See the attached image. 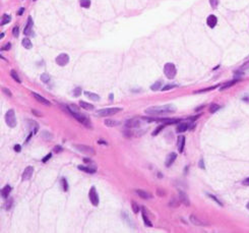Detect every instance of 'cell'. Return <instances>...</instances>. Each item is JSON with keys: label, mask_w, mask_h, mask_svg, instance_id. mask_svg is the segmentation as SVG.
I'll return each mask as SVG.
<instances>
[{"label": "cell", "mask_w": 249, "mask_h": 233, "mask_svg": "<svg viewBox=\"0 0 249 233\" xmlns=\"http://www.w3.org/2000/svg\"><path fill=\"white\" fill-rule=\"evenodd\" d=\"M12 34H13V36H14L15 38L18 37V35H20V29H18V27H14V28H13Z\"/></svg>", "instance_id": "cell-39"}, {"label": "cell", "mask_w": 249, "mask_h": 233, "mask_svg": "<svg viewBox=\"0 0 249 233\" xmlns=\"http://www.w3.org/2000/svg\"><path fill=\"white\" fill-rule=\"evenodd\" d=\"M99 142V144H104V145H108L107 142H104V140H99V142Z\"/></svg>", "instance_id": "cell-57"}, {"label": "cell", "mask_w": 249, "mask_h": 233, "mask_svg": "<svg viewBox=\"0 0 249 233\" xmlns=\"http://www.w3.org/2000/svg\"><path fill=\"white\" fill-rule=\"evenodd\" d=\"M243 185H246V186H249V177H247L246 179H244L243 180Z\"/></svg>", "instance_id": "cell-53"}, {"label": "cell", "mask_w": 249, "mask_h": 233, "mask_svg": "<svg viewBox=\"0 0 249 233\" xmlns=\"http://www.w3.org/2000/svg\"><path fill=\"white\" fill-rule=\"evenodd\" d=\"M82 92V91L80 88H75L74 90H73V96H74V97H78V96H80Z\"/></svg>", "instance_id": "cell-37"}, {"label": "cell", "mask_w": 249, "mask_h": 233, "mask_svg": "<svg viewBox=\"0 0 249 233\" xmlns=\"http://www.w3.org/2000/svg\"><path fill=\"white\" fill-rule=\"evenodd\" d=\"M220 108H221V106L218 105V104H215V103L210 104V113H215V112H217V111L219 110Z\"/></svg>", "instance_id": "cell-28"}, {"label": "cell", "mask_w": 249, "mask_h": 233, "mask_svg": "<svg viewBox=\"0 0 249 233\" xmlns=\"http://www.w3.org/2000/svg\"><path fill=\"white\" fill-rule=\"evenodd\" d=\"M2 92L4 94H6L7 96H8V97H11V96H12V94H11V92L9 91V90H7L6 88H2Z\"/></svg>", "instance_id": "cell-48"}, {"label": "cell", "mask_w": 249, "mask_h": 233, "mask_svg": "<svg viewBox=\"0 0 249 233\" xmlns=\"http://www.w3.org/2000/svg\"><path fill=\"white\" fill-rule=\"evenodd\" d=\"M161 86H162V82H156L155 84L150 87V89H152V91H158V90L161 89Z\"/></svg>", "instance_id": "cell-34"}, {"label": "cell", "mask_w": 249, "mask_h": 233, "mask_svg": "<svg viewBox=\"0 0 249 233\" xmlns=\"http://www.w3.org/2000/svg\"><path fill=\"white\" fill-rule=\"evenodd\" d=\"M74 148L78 150L80 153L86 154V155H94L95 154V150L90 147H88V146L84 145H75Z\"/></svg>", "instance_id": "cell-8"}, {"label": "cell", "mask_w": 249, "mask_h": 233, "mask_svg": "<svg viewBox=\"0 0 249 233\" xmlns=\"http://www.w3.org/2000/svg\"><path fill=\"white\" fill-rule=\"evenodd\" d=\"M43 138H45L46 140H50L52 138L51 134H49L48 131H44L43 132Z\"/></svg>", "instance_id": "cell-40"}, {"label": "cell", "mask_w": 249, "mask_h": 233, "mask_svg": "<svg viewBox=\"0 0 249 233\" xmlns=\"http://www.w3.org/2000/svg\"><path fill=\"white\" fill-rule=\"evenodd\" d=\"M157 193L159 194V196H166V192L164 191V190H161V189H157Z\"/></svg>", "instance_id": "cell-51"}, {"label": "cell", "mask_w": 249, "mask_h": 233, "mask_svg": "<svg viewBox=\"0 0 249 233\" xmlns=\"http://www.w3.org/2000/svg\"><path fill=\"white\" fill-rule=\"evenodd\" d=\"M131 208H132L133 212H134V213H135V214H137L138 212H139V210H140L139 206H138L137 204H136V203H135V202H134V201H132V202H131Z\"/></svg>", "instance_id": "cell-31"}, {"label": "cell", "mask_w": 249, "mask_h": 233, "mask_svg": "<svg viewBox=\"0 0 249 233\" xmlns=\"http://www.w3.org/2000/svg\"><path fill=\"white\" fill-rule=\"evenodd\" d=\"M163 128H164V124L160 125L159 127H157L155 130H154V131H152V136H157V134H159V132L161 131V130L163 129Z\"/></svg>", "instance_id": "cell-36"}, {"label": "cell", "mask_w": 249, "mask_h": 233, "mask_svg": "<svg viewBox=\"0 0 249 233\" xmlns=\"http://www.w3.org/2000/svg\"><path fill=\"white\" fill-rule=\"evenodd\" d=\"M66 111H68L69 114L72 115L76 120L80 121V122L82 123V124H84V126H86V127H88V128L93 127V125H92V123H90L88 117L86 116L84 114H82V113H80L78 111H76V112H75V111H70V110H66Z\"/></svg>", "instance_id": "cell-2"}, {"label": "cell", "mask_w": 249, "mask_h": 233, "mask_svg": "<svg viewBox=\"0 0 249 233\" xmlns=\"http://www.w3.org/2000/svg\"><path fill=\"white\" fill-rule=\"evenodd\" d=\"M33 173H34V167L28 166L24 169V173H22V180H29V179H31Z\"/></svg>", "instance_id": "cell-10"}, {"label": "cell", "mask_w": 249, "mask_h": 233, "mask_svg": "<svg viewBox=\"0 0 249 233\" xmlns=\"http://www.w3.org/2000/svg\"><path fill=\"white\" fill-rule=\"evenodd\" d=\"M189 128V124L187 122H181L180 124L177 126V129L176 131L177 132H184L186 131L187 129Z\"/></svg>", "instance_id": "cell-20"}, {"label": "cell", "mask_w": 249, "mask_h": 233, "mask_svg": "<svg viewBox=\"0 0 249 233\" xmlns=\"http://www.w3.org/2000/svg\"><path fill=\"white\" fill-rule=\"evenodd\" d=\"M243 101H247V102H249V97H244V98H243Z\"/></svg>", "instance_id": "cell-58"}, {"label": "cell", "mask_w": 249, "mask_h": 233, "mask_svg": "<svg viewBox=\"0 0 249 233\" xmlns=\"http://www.w3.org/2000/svg\"><path fill=\"white\" fill-rule=\"evenodd\" d=\"M217 22H218L217 17L213 14L210 15V16L207 17V20H206V24H207V26L210 27V28H215Z\"/></svg>", "instance_id": "cell-17"}, {"label": "cell", "mask_w": 249, "mask_h": 233, "mask_svg": "<svg viewBox=\"0 0 249 233\" xmlns=\"http://www.w3.org/2000/svg\"><path fill=\"white\" fill-rule=\"evenodd\" d=\"M88 198H90V203L93 204L94 206H98L99 205V196H98V192L96 190V187L93 186L92 188L90 189V192H88Z\"/></svg>", "instance_id": "cell-6"}, {"label": "cell", "mask_w": 249, "mask_h": 233, "mask_svg": "<svg viewBox=\"0 0 249 233\" xmlns=\"http://www.w3.org/2000/svg\"><path fill=\"white\" fill-rule=\"evenodd\" d=\"M247 68H249V61H247V62H245L244 64H243L242 66L240 67L241 70H245V69H247Z\"/></svg>", "instance_id": "cell-49"}, {"label": "cell", "mask_w": 249, "mask_h": 233, "mask_svg": "<svg viewBox=\"0 0 249 233\" xmlns=\"http://www.w3.org/2000/svg\"><path fill=\"white\" fill-rule=\"evenodd\" d=\"M122 111V108L120 107H113V108H105V109H101L97 112L98 116H102V117H106V116H111V115L116 114L118 112H121Z\"/></svg>", "instance_id": "cell-4"}, {"label": "cell", "mask_w": 249, "mask_h": 233, "mask_svg": "<svg viewBox=\"0 0 249 233\" xmlns=\"http://www.w3.org/2000/svg\"><path fill=\"white\" fill-rule=\"evenodd\" d=\"M207 196H210V199H213V200H214V201H216V203H218V204H219V205L223 206V204H222V203H221V202H220V201H219V200H218V199H217V198H216V196H212V194H210V193H208V194H207Z\"/></svg>", "instance_id": "cell-46"}, {"label": "cell", "mask_w": 249, "mask_h": 233, "mask_svg": "<svg viewBox=\"0 0 249 233\" xmlns=\"http://www.w3.org/2000/svg\"><path fill=\"white\" fill-rule=\"evenodd\" d=\"M246 208H247V209L249 210V203H248V204H247V205H246Z\"/></svg>", "instance_id": "cell-61"}, {"label": "cell", "mask_w": 249, "mask_h": 233, "mask_svg": "<svg viewBox=\"0 0 249 233\" xmlns=\"http://www.w3.org/2000/svg\"><path fill=\"white\" fill-rule=\"evenodd\" d=\"M177 158V154L176 153H170L169 155L167 156V158H166V161H165V165L166 167H170L171 166L173 163H174V161L176 160Z\"/></svg>", "instance_id": "cell-11"}, {"label": "cell", "mask_w": 249, "mask_h": 233, "mask_svg": "<svg viewBox=\"0 0 249 233\" xmlns=\"http://www.w3.org/2000/svg\"><path fill=\"white\" fill-rule=\"evenodd\" d=\"M135 192L137 193V196H139V198H142V199L144 200H150L152 199V196L150 193V192L146 191V190H142V189H136Z\"/></svg>", "instance_id": "cell-12"}, {"label": "cell", "mask_w": 249, "mask_h": 233, "mask_svg": "<svg viewBox=\"0 0 249 233\" xmlns=\"http://www.w3.org/2000/svg\"><path fill=\"white\" fill-rule=\"evenodd\" d=\"M32 95L34 96L35 99H37V101L40 102V103L44 104V105H46V106H50V105H51V103H50V102L48 101L47 99H45V98H44V97H42V96H40L39 94H37V93H32Z\"/></svg>", "instance_id": "cell-16"}, {"label": "cell", "mask_w": 249, "mask_h": 233, "mask_svg": "<svg viewBox=\"0 0 249 233\" xmlns=\"http://www.w3.org/2000/svg\"><path fill=\"white\" fill-rule=\"evenodd\" d=\"M84 163H88V164H92V163H93V162H90V159H84Z\"/></svg>", "instance_id": "cell-55"}, {"label": "cell", "mask_w": 249, "mask_h": 233, "mask_svg": "<svg viewBox=\"0 0 249 233\" xmlns=\"http://www.w3.org/2000/svg\"><path fill=\"white\" fill-rule=\"evenodd\" d=\"M190 221L193 223L194 225H196V226H203V225H205V223L202 222L201 220H199L197 217L193 216V215H191L190 216Z\"/></svg>", "instance_id": "cell-22"}, {"label": "cell", "mask_w": 249, "mask_h": 233, "mask_svg": "<svg viewBox=\"0 0 249 233\" xmlns=\"http://www.w3.org/2000/svg\"><path fill=\"white\" fill-rule=\"evenodd\" d=\"M41 80L43 82H48L50 80V76L48 74H43L41 76Z\"/></svg>", "instance_id": "cell-35"}, {"label": "cell", "mask_w": 249, "mask_h": 233, "mask_svg": "<svg viewBox=\"0 0 249 233\" xmlns=\"http://www.w3.org/2000/svg\"><path fill=\"white\" fill-rule=\"evenodd\" d=\"M210 3L213 8H217L218 4H219V0H210Z\"/></svg>", "instance_id": "cell-41"}, {"label": "cell", "mask_w": 249, "mask_h": 233, "mask_svg": "<svg viewBox=\"0 0 249 233\" xmlns=\"http://www.w3.org/2000/svg\"><path fill=\"white\" fill-rule=\"evenodd\" d=\"M84 94L86 96V97L88 98V99L93 100V101H96V102H97V101H99V100H100V96L97 95V94L90 93V92H88V91L84 92Z\"/></svg>", "instance_id": "cell-21"}, {"label": "cell", "mask_w": 249, "mask_h": 233, "mask_svg": "<svg viewBox=\"0 0 249 233\" xmlns=\"http://www.w3.org/2000/svg\"><path fill=\"white\" fill-rule=\"evenodd\" d=\"M237 82H238V80H231V82H228L227 84H223V86H222V88L220 89V90H221V91H224V90H226V89L230 88V87H232L233 84H235Z\"/></svg>", "instance_id": "cell-26"}, {"label": "cell", "mask_w": 249, "mask_h": 233, "mask_svg": "<svg viewBox=\"0 0 249 233\" xmlns=\"http://www.w3.org/2000/svg\"><path fill=\"white\" fill-rule=\"evenodd\" d=\"M12 203H13V200H12V199L8 200V201L6 202V204H5V209H6V210H10L11 206H12Z\"/></svg>", "instance_id": "cell-42"}, {"label": "cell", "mask_w": 249, "mask_h": 233, "mask_svg": "<svg viewBox=\"0 0 249 233\" xmlns=\"http://www.w3.org/2000/svg\"><path fill=\"white\" fill-rule=\"evenodd\" d=\"M22 46H24V47L26 48V49H31V48L33 47L32 42L30 41V39H27V38H26V39L22 40Z\"/></svg>", "instance_id": "cell-27"}, {"label": "cell", "mask_w": 249, "mask_h": 233, "mask_svg": "<svg viewBox=\"0 0 249 233\" xmlns=\"http://www.w3.org/2000/svg\"><path fill=\"white\" fill-rule=\"evenodd\" d=\"M61 182H62V184H63V190H64V191H67V190H68V183H67L66 179L62 178L61 179Z\"/></svg>", "instance_id": "cell-38"}, {"label": "cell", "mask_w": 249, "mask_h": 233, "mask_svg": "<svg viewBox=\"0 0 249 233\" xmlns=\"http://www.w3.org/2000/svg\"><path fill=\"white\" fill-rule=\"evenodd\" d=\"M179 200L182 204H184L185 206H190V201H189V198L187 196V194L184 191H179Z\"/></svg>", "instance_id": "cell-14"}, {"label": "cell", "mask_w": 249, "mask_h": 233, "mask_svg": "<svg viewBox=\"0 0 249 233\" xmlns=\"http://www.w3.org/2000/svg\"><path fill=\"white\" fill-rule=\"evenodd\" d=\"M10 22V16L8 14H4L2 16V20H1V26H4V25L8 24Z\"/></svg>", "instance_id": "cell-30"}, {"label": "cell", "mask_w": 249, "mask_h": 233, "mask_svg": "<svg viewBox=\"0 0 249 233\" xmlns=\"http://www.w3.org/2000/svg\"><path fill=\"white\" fill-rule=\"evenodd\" d=\"M55 61L59 66H65V65L69 62L68 54H66V53H61V54H59L58 56L56 57Z\"/></svg>", "instance_id": "cell-7"}, {"label": "cell", "mask_w": 249, "mask_h": 233, "mask_svg": "<svg viewBox=\"0 0 249 233\" xmlns=\"http://www.w3.org/2000/svg\"><path fill=\"white\" fill-rule=\"evenodd\" d=\"M179 204H180V200L178 201L177 199H172L169 203V206L171 208H177L179 206Z\"/></svg>", "instance_id": "cell-29"}, {"label": "cell", "mask_w": 249, "mask_h": 233, "mask_svg": "<svg viewBox=\"0 0 249 233\" xmlns=\"http://www.w3.org/2000/svg\"><path fill=\"white\" fill-rule=\"evenodd\" d=\"M0 37H1V39H2V38H3V37H4V34H3V33H2V34L0 35Z\"/></svg>", "instance_id": "cell-60"}, {"label": "cell", "mask_w": 249, "mask_h": 233, "mask_svg": "<svg viewBox=\"0 0 249 233\" xmlns=\"http://www.w3.org/2000/svg\"><path fill=\"white\" fill-rule=\"evenodd\" d=\"M198 166H199L201 169H204V168H205V167H204V164H203V160H202V159L199 161V164H198Z\"/></svg>", "instance_id": "cell-54"}, {"label": "cell", "mask_w": 249, "mask_h": 233, "mask_svg": "<svg viewBox=\"0 0 249 233\" xmlns=\"http://www.w3.org/2000/svg\"><path fill=\"white\" fill-rule=\"evenodd\" d=\"M164 74L167 76L169 80H173V78L176 76L177 74V69L173 63H166L165 66H164Z\"/></svg>", "instance_id": "cell-3"}, {"label": "cell", "mask_w": 249, "mask_h": 233, "mask_svg": "<svg viewBox=\"0 0 249 233\" xmlns=\"http://www.w3.org/2000/svg\"><path fill=\"white\" fill-rule=\"evenodd\" d=\"M63 151V148L61 146H55L54 147V153H61Z\"/></svg>", "instance_id": "cell-43"}, {"label": "cell", "mask_w": 249, "mask_h": 233, "mask_svg": "<svg viewBox=\"0 0 249 233\" xmlns=\"http://www.w3.org/2000/svg\"><path fill=\"white\" fill-rule=\"evenodd\" d=\"M176 111V107L173 106L172 104L164 106H154V107H148L146 109V112L152 116H162V115L169 114Z\"/></svg>", "instance_id": "cell-1"}, {"label": "cell", "mask_w": 249, "mask_h": 233, "mask_svg": "<svg viewBox=\"0 0 249 233\" xmlns=\"http://www.w3.org/2000/svg\"><path fill=\"white\" fill-rule=\"evenodd\" d=\"M80 6L88 8L90 6V0H80Z\"/></svg>", "instance_id": "cell-33"}, {"label": "cell", "mask_w": 249, "mask_h": 233, "mask_svg": "<svg viewBox=\"0 0 249 233\" xmlns=\"http://www.w3.org/2000/svg\"><path fill=\"white\" fill-rule=\"evenodd\" d=\"M13 149H14V151H15V152H17V153H20V152L22 151V147H20V145H15Z\"/></svg>", "instance_id": "cell-50"}, {"label": "cell", "mask_w": 249, "mask_h": 233, "mask_svg": "<svg viewBox=\"0 0 249 233\" xmlns=\"http://www.w3.org/2000/svg\"><path fill=\"white\" fill-rule=\"evenodd\" d=\"M33 1H37V0H33Z\"/></svg>", "instance_id": "cell-62"}, {"label": "cell", "mask_w": 249, "mask_h": 233, "mask_svg": "<svg viewBox=\"0 0 249 233\" xmlns=\"http://www.w3.org/2000/svg\"><path fill=\"white\" fill-rule=\"evenodd\" d=\"M5 122L9 127H15L16 125V120H15V114L14 110H8L5 114Z\"/></svg>", "instance_id": "cell-5"}, {"label": "cell", "mask_w": 249, "mask_h": 233, "mask_svg": "<svg viewBox=\"0 0 249 233\" xmlns=\"http://www.w3.org/2000/svg\"><path fill=\"white\" fill-rule=\"evenodd\" d=\"M11 191V186L10 185H5L4 187L1 189V196L3 199H7Z\"/></svg>", "instance_id": "cell-19"}, {"label": "cell", "mask_w": 249, "mask_h": 233, "mask_svg": "<svg viewBox=\"0 0 249 233\" xmlns=\"http://www.w3.org/2000/svg\"><path fill=\"white\" fill-rule=\"evenodd\" d=\"M33 26H34V22H33V20H32V17L29 16L28 18V22H27V26L26 28H24V35H32V29H33Z\"/></svg>", "instance_id": "cell-13"}, {"label": "cell", "mask_w": 249, "mask_h": 233, "mask_svg": "<svg viewBox=\"0 0 249 233\" xmlns=\"http://www.w3.org/2000/svg\"><path fill=\"white\" fill-rule=\"evenodd\" d=\"M142 220H144V225H146V226H148V227H152V223L150 222V220L148 219V217L146 215L144 210H142Z\"/></svg>", "instance_id": "cell-23"}, {"label": "cell", "mask_w": 249, "mask_h": 233, "mask_svg": "<svg viewBox=\"0 0 249 233\" xmlns=\"http://www.w3.org/2000/svg\"><path fill=\"white\" fill-rule=\"evenodd\" d=\"M124 125L127 128H135L140 125V121L137 120V119H128V120L125 121Z\"/></svg>", "instance_id": "cell-9"}, {"label": "cell", "mask_w": 249, "mask_h": 233, "mask_svg": "<svg viewBox=\"0 0 249 233\" xmlns=\"http://www.w3.org/2000/svg\"><path fill=\"white\" fill-rule=\"evenodd\" d=\"M10 48H11V44H10V43H7L6 45H5L4 47L2 48V49H3V50H5V51H7V50H9V49H10Z\"/></svg>", "instance_id": "cell-52"}, {"label": "cell", "mask_w": 249, "mask_h": 233, "mask_svg": "<svg viewBox=\"0 0 249 233\" xmlns=\"http://www.w3.org/2000/svg\"><path fill=\"white\" fill-rule=\"evenodd\" d=\"M104 124L108 127H115V126H118L121 124V122L119 120H115V119H106L104 121Z\"/></svg>", "instance_id": "cell-15"}, {"label": "cell", "mask_w": 249, "mask_h": 233, "mask_svg": "<svg viewBox=\"0 0 249 233\" xmlns=\"http://www.w3.org/2000/svg\"><path fill=\"white\" fill-rule=\"evenodd\" d=\"M78 169L84 172H86V173H90V174H93V173L96 172V168H90V167H86V166H82V165H80L78 166Z\"/></svg>", "instance_id": "cell-25"}, {"label": "cell", "mask_w": 249, "mask_h": 233, "mask_svg": "<svg viewBox=\"0 0 249 233\" xmlns=\"http://www.w3.org/2000/svg\"><path fill=\"white\" fill-rule=\"evenodd\" d=\"M184 145H185V136H178V142H177V146H178V150L180 153H182L183 150H184Z\"/></svg>", "instance_id": "cell-18"}, {"label": "cell", "mask_w": 249, "mask_h": 233, "mask_svg": "<svg viewBox=\"0 0 249 233\" xmlns=\"http://www.w3.org/2000/svg\"><path fill=\"white\" fill-rule=\"evenodd\" d=\"M10 76H11V78H12L13 80H14L16 82H20V76H18V74H17L14 70H11V71H10Z\"/></svg>", "instance_id": "cell-32"}, {"label": "cell", "mask_w": 249, "mask_h": 233, "mask_svg": "<svg viewBox=\"0 0 249 233\" xmlns=\"http://www.w3.org/2000/svg\"><path fill=\"white\" fill-rule=\"evenodd\" d=\"M80 106L82 107V108L86 109V110H94V105H92V104L88 103V102L80 101Z\"/></svg>", "instance_id": "cell-24"}, {"label": "cell", "mask_w": 249, "mask_h": 233, "mask_svg": "<svg viewBox=\"0 0 249 233\" xmlns=\"http://www.w3.org/2000/svg\"><path fill=\"white\" fill-rule=\"evenodd\" d=\"M218 86H215V87H210V88H207V89H204V90H200V91H197L195 93H202V92H207V91H212L214 89H216Z\"/></svg>", "instance_id": "cell-44"}, {"label": "cell", "mask_w": 249, "mask_h": 233, "mask_svg": "<svg viewBox=\"0 0 249 233\" xmlns=\"http://www.w3.org/2000/svg\"><path fill=\"white\" fill-rule=\"evenodd\" d=\"M51 157H52V154H51V153H49L47 156H46V157H44L43 159H42V162H43V163H46V162H47V161H48V160L51 159Z\"/></svg>", "instance_id": "cell-47"}, {"label": "cell", "mask_w": 249, "mask_h": 233, "mask_svg": "<svg viewBox=\"0 0 249 233\" xmlns=\"http://www.w3.org/2000/svg\"><path fill=\"white\" fill-rule=\"evenodd\" d=\"M110 99L113 100V94H111V95H110Z\"/></svg>", "instance_id": "cell-59"}, {"label": "cell", "mask_w": 249, "mask_h": 233, "mask_svg": "<svg viewBox=\"0 0 249 233\" xmlns=\"http://www.w3.org/2000/svg\"><path fill=\"white\" fill-rule=\"evenodd\" d=\"M176 86H173V84H168V86H165L164 88H162V91H168V90H171L172 88H175Z\"/></svg>", "instance_id": "cell-45"}, {"label": "cell", "mask_w": 249, "mask_h": 233, "mask_svg": "<svg viewBox=\"0 0 249 233\" xmlns=\"http://www.w3.org/2000/svg\"><path fill=\"white\" fill-rule=\"evenodd\" d=\"M24 8H20V11L17 12V14H18V15H22V12H24Z\"/></svg>", "instance_id": "cell-56"}]
</instances>
